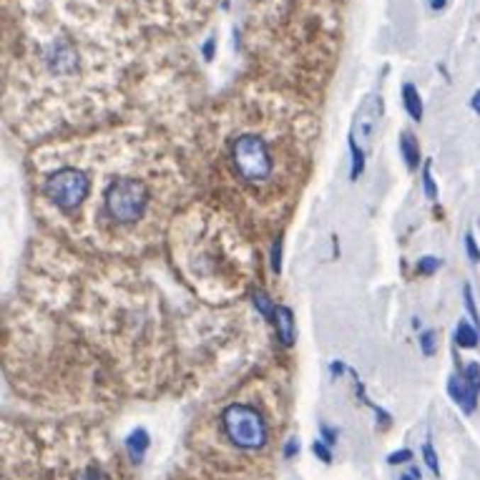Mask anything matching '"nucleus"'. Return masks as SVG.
<instances>
[{"mask_svg":"<svg viewBox=\"0 0 480 480\" xmlns=\"http://www.w3.org/2000/svg\"><path fill=\"white\" fill-rule=\"evenodd\" d=\"M106 214L118 227H131L141 221L149 211L151 204V189L144 179L136 177H118L113 179L104 196Z\"/></svg>","mask_w":480,"mask_h":480,"instance_id":"f257e3e1","label":"nucleus"},{"mask_svg":"<svg viewBox=\"0 0 480 480\" xmlns=\"http://www.w3.org/2000/svg\"><path fill=\"white\" fill-rule=\"evenodd\" d=\"M232 169L244 184H262L274 174V159L267 141L257 133H239L232 141Z\"/></svg>","mask_w":480,"mask_h":480,"instance_id":"f03ea898","label":"nucleus"},{"mask_svg":"<svg viewBox=\"0 0 480 480\" xmlns=\"http://www.w3.org/2000/svg\"><path fill=\"white\" fill-rule=\"evenodd\" d=\"M382 113V99L380 96H367L362 106L355 113L352 128H350V156H352V169H350V179L357 182L364 172V161H367V151H370L372 136L377 131V121Z\"/></svg>","mask_w":480,"mask_h":480,"instance_id":"7ed1b4c3","label":"nucleus"},{"mask_svg":"<svg viewBox=\"0 0 480 480\" xmlns=\"http://www.w3.org/2000/svg\"><path fill=\"white\" fill-rule=\"evenodd\" d=\"M221 425L229 440L244 450H257L267 442V423L257 413V408L247 403H232L229 408H224Z\"/></svg>","mask_w":480,"mask_h":480,"instance_id":"20e7f679","label":"nucleus"},{"mask_svg":"<svg viewBox=\"0 0 480 480\" xmlns=\"http://www.w3.org/2000/svg\"><path fill=\"white\" fill-rule=\"evenodd\" d=\"M43 194L61 211H76L83 199H89L91 179L76 166H63L43 182Z\"/></svg>","mask_w":480,"mask_h":480,"instance_id":"39448f33","label":"nucleus"},{"mask_svg":"<svg viewBox=\"0 0 480 480\" xmlns=\"http://www.w3.org/2000/svg\"><path fill=\"white\" fill-rule=\"evenodd\" d=\"M447 395L453 398L455 405H460V408H463L465 415L475 413V408H478V395H480V392H475L473 387L465 382L463 375H453L450 380H447Z\"/></svg>","mask_w":480,"mask_h":480,"instance_id":"423d86ee","label":"nucleus"},{"mask_svg":"<svg viewBox=\"0 0 480 480\" xmlns=\"http://www.w3.org/2000/svg\"><path fill=\"white\" fill-rule=\"evenodd\" d=\"M277 325V335H279L281 345H292L294 342V315L292 309L287 307V304H277L274 309V320H272Z\"/></svg>","mask_w":480,"mask_h":480,"instance_id":"0eeeda50","label":"nucleus"},{"mask_svg":"<svg viewBox=\"0 0 480 480\" xmlns=\"http://www.w3.org/2000/svg\"><path fill=\"white\" fill-rule=\"evenodd\" d=\"M149 445H151L149 432H146L144 428H136V430L126 437V453L128 458H131V463H141L146 450H149Z\"/></svg>","mask_w":480,"mask_h":480,"instance_id":"6e6552de","label":"nucleus"},{"mask_svg":"<svg viewBox=\"0 0 480 480\" xmlns=\"http://www.w3.org/2000/svg\"><path fill=\"white\" fill-rule=\"evenodd\" d=\"M400 154H403L405 159V166H408L410 172H415L420 164V146H418V138L410 131H405L403 136H400Z\"/></svg>","mask_w":480,"mask_h":480,"instance_id":"1a4fd4ad","label":"nucleus"},{"mask_svg":"<svg viewBox=\"0 0 480 480\" xmlns=\"http://www.w3.org/2000/svg\"><path fill=\"white\" fill-rule=\"evenodd\" d=\"M453 337H455V345H458V347H465V350L478 347V342H480L478 327H473L470 322H465V320L458 322V327H455V335Z\"/></svg>","mask_w":480,"mask_h":480,"instance_id":"9d476101","label":"nucleus"},{"mask_svg":"<svg viewBox=\"0 0 480 480\" xmlns=\"http://www.w3.org/2000/svg\"><path fill=\"white\" fill-rule=\"evenodd\" d=\"M403 106L413 121H420V118H423V99H420L418 89H415L413 83H405L403 86Z\"/></svg>","mask_w":480,"mask_h":480,"instance_id":"9b49d317","label":"nucleus"},{"mask_svg":"<svg viewBox=\"0 0 480 480\" xmlns=\"http://www.w3.org/2000/svg\"><path fill=\"white\" fill-rule=\"evenodd\" d=\"M423 191L430 201L437 199V186H435V179H432V161L428 159L425 166H423Z\"/></svg>","mask_w":480,"mask_h":480,"instance_id":"f8f14e48","label":"nucleus"},{"mask_svg":"<svg viewBox=\"0 0 480 480\" xmlns=\"http://www.w3.org/2000/svg\"><path fill=\"white\" fill-rule=\"evenodd\" d=\"M254 307H257V312H259L264 320H274V302H272L269 297H267V292H257L254 294Z\"/></svg>","mask_w":480,"mask_h":480,"instance_id":"ddd939ff","label":"nucleus"},{"mask_svg":"<svg viewBox=\"0 0 480 480\" xmlns=\"http://www.w3.org/2000/svg\"><path fill=\"white\" fill-rule=\"evenodd\" d=\"M418 345H420V350H423V355H425V357L437 355V332L435 330H425L423 335H420Z\"/></svg>","mask_w":480,"mask_h":480,"instance_id":"4468645a","label":"nucleus"},{"mask_svg":"<svg viewBox=\"0 0 480 480\" xmlns=\"http://www.w3.org/2000/svg\"><path fill=\"white\" fill-rule=\"evenodd\" d=\"M463 302H465V309H468L470 320H473V325L478 327V332H480V312H478V304H475V299H473L470 284H463Z\"/></svg>","mask_w":480,"mask_h":480,"instance_id":"2eb2a0df","label":"nucleus"},{"mask_svg":"<svg viewBox=\"0 0 480 480\" xmlns=\"http://www.w3.org/2000/svg\"><path fill=\"white\" fill-rule=\"evenodd\" d=\"M463 377L475 392H480V364L478 362H468L463 370Z\"/></svg>","mask_w":480,"mask_h":480,"instance_id":"dca6fc26","label":"nucleus"},{"mask_svg":"<svg viewBox=\"0 0 480 480\" xmlns=\"http://www.w3.org/2000/svg\"><path fill=\"white\" fill-rule=\"evenodd\" d=\"M312 453H315L317 458L322 460V463H327V465L332 463V450H330V445L322 440V437H317V440L312 442Z\"/></svg>","mask_w":480,"mask_h":480,"instance_id":"f3484780","label":"nucleus"},{"mask_svg":"<svg viewBox=\"0 0 480 480\" xmlns=\"http://www.w3.org/2000/svg\"><path fill=\"white\" fill-rule=\"evenodd\" d=\"M423 458H425V463H428V468L432 470V473H440V463H437V455H435V450H432V442L428 440V442H423Z\"/></svg>","mask_w":480,"mask_h":480,"instance_id":"a211bd4d","label":"nucleus"},{"mask_svg":"<svg viewBox=\"0 0 480 480\" xmlns=\"http://www.w3.org/2000/svg\"><path fill=\"white\" fill-rule=\"evenodd\" d=\"M440 264L442 262L437 257H423V259H418V274H432L440 269Z\"/></svg>","mask_w":480,"mask_h":480,"instance_id":"6ab92c4d","label":"nucleus"},{"mask_svg":"<svg viewBox=\"0 0 480 480\" xmlns=\"http://www.w3.org/2000/svg\"><path fill=\"white\" fill-rule=\"evenodd\" d=\"M465 252H468L470 262H473V264H478V262H480V247H478V242H475L473 232L465 234Z\"/></svg>","mask_w":480,"mask_h":480,"instance_id":"aec40b11","label":"nucleus"},{"mask_svg":"<svg viewBox=\"0 0 480 480\" xmlns=\"http://www.w3.org/2000/svg\"><path fill=\"white\" fill-rule=\"evenodd\" d=\"M408 460H413V450H398V453H390L387 455V463L390 465H398V463H408Z\"/></svg>","mask_w":480,"mask_h":480,"instance_id":"412c9836","label":"nucleus"},{"mask_svg":"<svg viewBox=\"0 0 480 480\" xmlns=\"http://www.w3.org/2000/svg\"><path fill=\"white\" fill-rule=\"evenodd\" d=\"M76 480H111V478L104 473V470H99V468H86Z\"/></svg>","mask_w":480,"mask_h":480,"instance_id":"4be33fe9","label":"nucleus"},{"mask_svg":"<svg viewBox=\"0 0 480 480\" xmlns=\"http://www.w3.org/2000/svg\"><path fill=\"white\" fill-rule=\"evenodd\" d=\"M272 269L274 272L281 269V239H277L274 247H272Z\"/></svg>","mask_w":480,"mask_h":480,"instance_id":"5701e85b","label":"nucleus"},{"mask_svg":"<svg viewBox=\"0 0 480 480\" xmlns=\"http://www.w3.org/2000/svg\"><path fill=\"white\" fill-rule=\"evenodd\" d=\"M320 430H322V440H325L327 445H335V442H337V430H332L327 423H322Z\"/></svg>","mask_w":480,"mask_h":480,"instance_id":"b1692460","label":"nucleus"},{"mask_svg":"<svg viewBox=\"0 0 480 480\" xmlns=\"http://www.w3.org/2000/svg\"><path fill=\"white\" fill-rule=\"evenodd\" d=\"M297 453H299V440H297V437H289L287 445H284V458L292 460Z\"/></svg>","mask_w":480,"mask_h":480,"instance_id":"393cba45","label":"nucleus"},{"mask_svg":"<svg viewBox=\"0 0 480 480\" xmlns=\"http://www.w3.org/2000/svg\"><path fill=\"white\" fill-rule=\"evenodd\" d=\"M400 480H420V468H418V465H413V468H408L403 475H400Z\"/></svg>","mask_w":480,"mask_h":480,"instance_id":"a878e982","label":"nucleus"},{"mask_svg":"<svg viewBox=\"0 0 480 480\" xmlns=\"http://www.w3.org/2000/svg\"><path fill=\"white\" fill-rule=\"evenodd\" d=\"M214 43H216L214 38H209L204 43V58H206V61H211V58H214Z\"/></svg>","mask_w":480,"mask_h":480,"instance_id":"bb28decb","label":"nucleus"},{"mask_svg":"<svg viewBox=\"0 0 480 480\" xmlns=\"http://www.w3.org/2000/svg\"><path fill=\"white\" fill-rule=\"evenodd\" d=\"M470 106H473V111L480 116V89L473 94V99H470Z\"/></svg>","mask_w":480,"mask_h":480,"instance_id":"cd10ccee","label":"nucleus"}]
</instances>
